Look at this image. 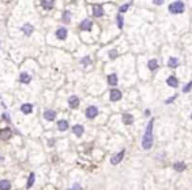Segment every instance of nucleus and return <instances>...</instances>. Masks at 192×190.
Instances as JSON below:
<instances>
[{"label":"nucleus","mask_w":192,"mask_h":190,"mask_svg":"<svg viewBox=\"0 0 192 190\" xmlns=\"http://www.w3.org/2000/svg\"><path fill=\"white\" fill-rule=\"evenodd\" d=\"M178 64H179V60L177 58H170L169 59V67L170 68H175V67H178Z\"/></svg>","instance_id":"nucleus-24"},{"label":"nucleus","mask_w":192,"mask_h":190,"mask_svg":"<svg viewBox=\"0 0 192 190\" xmlns=\"http://www.w3.org/2000/svg\"><path fill=\"white\" fill-rule=\"evenodd\" d=\"M153 123H154V119H150L146 126V131L143 136V142H141V146H143L144 150H150L153 146V134H152V128H153Z\"/></svg>","instance_id":"nucleus-1"},{"label":"nucleus","mask_w":192,"mask_h":190,"mask_svg":"<svg viewBox=\"0 0 192 190\" xmlns=\"http://www.w3.org/2000/svg\"><path fill=\"white\" fill-rule=\"evenodd\" d=\"M169 11L174 15H178V13L184 12V3L183 1H174L169 5Z\"/></svg>","instance_id":"nucleus-2"},{"label":"nucleus","mask_w":192,"mask_h":190,"mask_svg":"<svg viewBox=\"0 0 192 190\" xmlns=\"http://www.w3.org/2000/svg\"><path fill=\"white\" fill-rule=\"evenodd\" d=\"M124 157V150H122L119 153H116V155H114L111 157V164H114V165H116V164H119V163L122 161V159Z\"/></svg>","instance_id":"nucleus-7"},{"label":"nucleus","mask_w":192,"mask_h":190,"mask_svg":"<svg viewBox=\"0 0 192 190\" xmlns=\"http://www.w3.org/2000/svg\"><path fill=\"white\" fill-rule=\"evenodd\" d=\"M30 75L29 74H26V72H22L21 75H20V81L21 83H24V84H29L30 83Z\"/></svg>","instance_id":"nucleus-12"},{"label":"nucleus","mask_w":192,"mask_h":190,"mask_svg":"<svg viewBox=\"0 0 192 190\" xmlns=\"http://www.w3.org/2000/svg\"><path fill=\"white\" fill-rule=\"evenodd\" d=\"M12 136V130L11 128H3L0 131V139L1 140H8Z\"/></svg>","instance_id":"nucleus-6"},{"label":"nucleus","mask_w":192,"mask_h":190,"mask_svg":"<svg viewBox=\"0 0 192 190\" xmlns=\"http://www.w3.org/2000/svg\"><path fill=\"white\" fill-rule=\"evenodd\" d=\"M191 118H192V114H191Z\"/></svg>","instance_id":"nucleus-36"},{"label":"nucleus","mask_w":192,"mask_h":190,"mask_svg":"<svg viewBox=\"0 0 192 190\" xmlns=\"http://www.w3.org/2000/svg\"><path fill=\"white\" fill-rule=\"evenodd\" d=\"M67 34H68V31L65 28H59L56 30V37L59 38V39H65L67 38Z\"/></svg>","instance_id":"nucleus-9"},{"label":"nucleus","mask_w":192,"mask_h":190,"mask_svg":"<svg viewBox=\"0 0 192 190\" xmlns=\"http://www.w3.org/2000/svg\"><path fill=\"white\" fill-rule=\"evenodd\" d=\"M130 5H131V3H127V4H124V5H122L120 8H119V12L120 13H123V12H126V11L130 8Z\"/></svg>","instance_id":"nucleus-27"},{"label":"nucleus","mask_w":192,"mask_h":190,"mask_svg":"<svg viewBox=\"0 0 192 190\" xmlns=\"http://www.w3.org/2000/svg\"><path fill=\"white\" fill-rule=\"evenodd\" d=\"M81 63H82V64H89V63H90V59H89V58H84V59L81 60Z\"/></svg>","instance_id":"nucleus-31"},{"label":"nucleus","mask_w":192,"mask_h":190,"mask_svg":"<svg viewBox=\"0 0 192 190\" xmlns=\"http://www.w3.org/2000/svg\"><path fill=\"white\" fill-rule=\"evenodd\" d=\"M34 180H35L34 173H30V176H29V180H28V185H26V187H28V189H30V187L33 186V184H34Z\"/></svg>","instance_id":"nucleus-25"},{"label":"nucleus","mask_w":192,"mask_h":190,"mask_svg":"<svg viewBox=\"0 0 192 190\" xmlns=\"http://www.w3.org/2000/svg\"><path fill=\"white\" fill-rule=\"evenodd\" d=\"M122 98V92L119 89H111L110 92V100L111 101H119Z\"/></svg>","instance_id":"nucleus-4"},{"label":"nucleus","mask_w":192,"mask_h":190,"mask_svg":"<svg viewBox=\"0 0 192 190\" xmlns=\"http://www.w3.org/2000/svg\"><path fill=\"white\" fill-rule=\"evenodd\" d=\"M167 84L173 88L178 87V79L174 78V76H170V78H167Z\"/></svg>","instance_id":"nucleus-20"},{"label":"nucleus","mask_w":192,"mask_h":190,"mask_svg":"<svg viewBox=\"0 0 192 190\" xmlns=\"http://www.w3.org/2000/svg\"><path fill=\"white\" fill-rule=\"evenodd\" d=\"M122 118H123V122L126 123V125H131V123L133 122V117L131 114H123Z\"/></svg>","instance_id":"nucleus-21"},{"label":"nucleus","mask_w":192,"mask_h":190,"mask_svg":"<svg viewBox=\"0 0 192 190\" xmlns=\"http://www.w3.org/2000/svg\"><path fill=\"white\" fill-rule=\"evenodd\" d=\"M43 117H45V119H47V121H54L55 119V117H56V113L54 112V110H46V112L43 113Z\"/></svg>","instance_id":"nucleus-11"},{"label":"nucleus","mask_w":192,"mask_h":190,"mask_svg":"<svg viewBox=\"0 0 192 190\" xmlns=\"http://www.w3.org/2000/svg\"><path fill=\"white\" fill-rule=\"evenodd\" d=\"M41 4H42V7H43V8H46V9H51V8L54 7V1H52V0H43Z\"/></svg>","instance_id":"nucleus-22"},{"label":"nucleus","mask_w":192,"mask_h":190,"mask_svg":"<svg viewBox=\"0 0 192 190\" xmlns=\"http://www.w3.org/2000/svg\"><path fill=\"white\" fill-rule=\"evenodd\" d=\"M92 26H93V22L90 21V20H88V19H85L84 21L80 24V28L82 29V30H90Z\"/></svg>","instance_id":"nucleus-10"},{"label":"nucleus","mask_w":192,"mask_h":190,"mask_svg":"<svg viewBox=\"0 0 192 190\" xmlns=\"http://www.w3.org/2000/svg\"><path fill=\"white\" fill-rule=\"evenodd\" d=\"M11 189V182L8 180H1L0 181V190H9Z\"/></svg>","instance_id":"nucleus-18"},{"label":"nucleus","mask_w":192,"mask_h":190,"mask_svg":"<svg viewBox=\"0 0 192 190\" xmlns=\"http://www.w3.org/2000/svg\"><path fill=\"white\" fill-rule=\"evenodd\" d=\"M174 169H175L177 172H182V171L186 169V164H184L183 161H178V163L174 164Z\"/></svg>","instance_id":"nucleus-19"},{"label":"nucleus","mask_w":192,"mask_h":190,"mask_svg":"<svg viewBox=\"0 0 192 190\" xmlns=\"http://www.w3.org/2000/svg\"><path fill=\"white\" fill-rule=\"evenodd\" d=\"M116 20H118V26H119V28H123V16H122V15H119L118 16V17H116Z\"/></svg>","instance_id":"nucleus-28"},{"label":"nucleus","mask_w":192,"mask_h":190,"mask_svg":"<svg viewBox=\"0 0 192 190\" xmlns=\"http://www.w3.org/2000/svg\"><path fill=\"white\" fill-rule=\"evenodd\" d=\"M103 7L101 5V4H94L93 5V15L96 16V17H101V16H103Z\"/></svg>","instance_id":"nucleus-5"},{"label":"nucleus","mask_w":192,"mask_h":190,"mask_svg":"<svg viewBox=\"0 0 192 190\" xmlns=\"http://www.w3.org/2000/svg\"><path fill=\"white\" fill-rule=\"evenodd\" d=\"M108 55H110V58H111V59H115V58L118 56V51H116V50H111L110 53H108Z\"/></svg>","instance_id":"nucleus-30"},{"label":"nucleus","mask_w":192,"mask_h":190,"mask_svg":"<svg viewBox=\"0 0 192 190\" xmlns=\"http://www.w3.org/2000/svg\"><path fill=\"white\" fill-rule=\"evenodd\" d=\"M191 88H192V81H189L188 84L183 88V92H184V93H187V92H189V90H191Z\"/></svg>","instance_id":"nucleus-29"},{"label":"nucleus","mask_w":192,"mask_h":190,"mask_svg":"<svg viewBox=\"0 0 192 190\" xmlns=\"http://www.w3.org/2000/svg\"><path fill=\"white\" fill-rule=\"evenodd\" d=\"M157 67H158L157 59H150V60L148 62V68H149V70H152V71H153V70H155Z\"/></svg>","instance_id":"nucleus-23"},{"label":"nucleus","mask_w":192,"mask_h":190,"mask_svg":"<svg viewBox=\"0 0 192 190\" xmlns=\"http://www.w3.org/2000/svg\"><path fill=\"white\" fill-rule=\"evenodd\" d=\"M21 112L25 113V114H29V113L33 112V105L31 104H24L21 106Z\"/></svg>","instance_id":"nucleus-17"},{"label":"nucleus","mask_w":192,"mask_h":190,"mask_svg":"<svg viewBox=\"0 0 192 190\" xmlns=\"http://www.w3.org/2000/svg\"><path fill=\"white\" fill-rule=\"evenodd\" d=\"M68 104H69V106H71L72 109H76V108L80 105V100H78L77 96H71L68 98Z\"/></svg>","instance_id":"nucleus-8"},{"label":"nucleus","mask_w":192,"mask_h":190,"mask_svg":"<svg viewBox=\"0 0 192 190\" xmlns=\"http://www.w3.org/2000/svg\"><path fill=\"white\" fill-rule=\"evenodd\" d=\"M3 161V156H0V163Z\"/></svg>","instance_id":"nucleus-35"},{"label":"nucleus","mask_w":192,"mask_h":190,"mask_svg":"<svg viewBox=\"0 0 192 190\" xmlns=\"http://www.w3.org/2000/svg\"><path fill=\"white\" fill-rule=\"evenodd\" d=\"M73 132H74V135H77V136H81V135L84 134V126H81V125H76V126H73Z\"/></svg>","instance_id":"nucleus-15"},{"label":"nucleus","mask_w":192,"mask_h":190,"mask_svg":"<svg viewBox=\"0 0 192 190\" xmlns=\"http://www.w3.org/2000/svg\"><path fill=\"white\" fill-rule=\"evenodd\" d=\"M3 118H5V121H9V115L7 114V113H4V114H3Z\"/></svg>","instance_id":"nucleus-33"},{"label":"nucleus","mask_w":192,"mask_h":190,"mask_svg":"<svg viewBox=\"0 0 192 190\" xmlns=\"http://www.w3.org/2000/svg\"><path fill=\"white\" fill-rule=\"evenodd\" d=\"M63 21H64L65 24H69V21H71V12L65 11L64 15H63Z\"/></svg>","instance_id":"nucleus-26"},{"label":"nucleus","mask_w":192,"mask_h":190,"mask_svg":"<svg viewBox=\"0 0 192 190\" xmlns=\"http://www.w3.org/2000/svg\"><path fill=\"white\" fill-rule=\"evenodd\" d=\"M85 114H86L88 118H96L97 114H98V109H97L96 106H89L86 109V112H85Z\"/></svg>","instance_id":"nucleus-3"},{"label":"nucleus","mask_w":192,"mask_h":190,"mask_svg":"<svg viewBox=\"0 0 192 190\" xmlns=\"http://www.w3.org/2000/svg\"><path fill=\"white\" fill-rule=\"evenodd\" d=\"M33 30H34V28H33V25H30V24H26V25L22 26V31L25 33V35H30L31 33H33Z\"/></svg>","instance_id":"nucleus-16"},{"label":"nucleus","mask_w":192,"mask_h":190,"mask_svg":"<svg viewBox=\"0 0 192 190\" xmlns=\"http://www.w3.org/2000/svg\"><path fill=\"white\" fill-rule=\"evenodd\" d=\"M175 98H177V96H173V97H170V100H167V101H166V102H171V101H173V100H175Z\"/></svg>","instance_id":"nucleus-34"},{"label":"nucleus","mask_w":192,"mask_h":190,"mask_svg":"<svg viewBox=\"0 0 192 190\" xmlns=\"http://www.w3.org/2000/svg\"><path fill=\"white\" fill-rule=\"evenodd\" d=\"M107 81H108V84L114 87V85H116V84H118V76L115 75V74H111V75H108Z\"/></svg>","instance_id":"nucleus-14"},{"label":"nucleus","mask_w":192,"mask_h":190,"mask_svg":"<svg viewBox=\"0 0 192 190\" xmlns=\"http://www.w3.org/2000/svg\"><path fill=\"white\" fill-rule=\"evenodd\" d=\"M153 3H154V4H157V5H159V4H162L163 1H162V0H154Z\"/></svg>","instance_id":"nucleus-32"},{"label":"nucleus","mask_w":192,"mask_h":190,"mask_svg":"<svg viewBox=\"0 0 192 190\" xmlns=\"http://www.w3.org/2000/svg\"><path fill=\"white\" fill-rule=\"evenodd\" d=\"M67 128H68V122L65 121V119H60V121L58 122V130L65 131Z\"/></svg>","instance_id":"nucleus-13"}]
</instances>
